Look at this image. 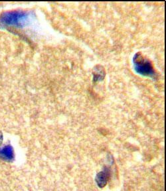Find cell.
<instances>
[{"label":"cell","instance_id":"1","mask_svg":"<svg viewBox=\"0 0 166 191\" xmlns=\"http://www.w3.org/2000/svg\"><path fill=\"white\" fill-rule=\"evenodd\" d=\"M30 17V13L25 11H8L0 15V27L6 29L24 27L28 25Z\"/></svg>","mask_w":166,"mask_h":191},{"label":"cell","instance_id":"2","mask_svg":"<svg viewBox=\"0 0 166 191\" xmlns=\"http://www.w3.org/2000/svg\"><path fill=\"white\" fill-rule=\"evenodd\" d=\"M134 69L138 74L144 76L154 77L155 71L152 63L139 53H137L133 58Z\"/></svg>","mask_w":166,"mask_h":191},{"label":"cell","instance_id":"3","mask_svg":"<svg viewBox=\"0 0 166 191\" xmlns=\"http://www.w3.org/2000/svg\"><path fill=\"white\" fill-rule=\"evenodd\" d=\"M0 159L9 162L14 160V151L11 145H7L0 148Z\"/></svg>","mask_w":166,"mask_h":191},{"label":"cell","instance_id":"4","mask_svg":"<svg viewBox=\"0 0 166 191\" xmlns=\"http://www.w3.org/2000/svg\"><path fill=\"white\" fill-rule=\"evenodd\" d=\"M110 177L109 169L105 167L103 171L100 172L96 177V182L99 187H104L106 185Z\"/></svg>","mask_w":166,"mask_h":191},{"label":"cell","instance_id":"5","mask_svg":"<svg viewBox=\"0 0 166 191\" xmlns=\"http://www.w3.org/2000/svg\"><path fill=\"white\" fill-rule=\"evenodd\" d=\"M94 80H101L104 78V73L102 71V70H98V69L96 68L95 70V73H94Z\"/></svg>","mask_w":166,"mask_h":191}]
</instances>
